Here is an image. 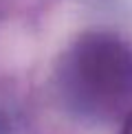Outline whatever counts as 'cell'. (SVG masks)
I'll return each mask as SVG.
<instances>
[{"label": "cell", "mask_w": 132, "mask_h": 134, "mask_svg": "<svg viewBox=\"0 0 132 134\" xmlns=\"http://www.w3.org/2000/svg\"><path fill=\"white\" fill-rule=\"evenodd\" d=\"M79 88L97 101H121L132 92V55L117 44H92L77 59Z\"/></svg>", "instance_id": "obj_1"}, {"label": "cell", "mask_w": 132, "mask_h": 134, "mask_svg": "<svg viewBox=\"0 0 132 134\" xmlns=\"http://www.w3.org/2000/svg\"><path fill=\"white\" fill-rule=\"evenodd\" d=\"M121 134H132V114L125 119V123H123V130H121Z\"/></svg>", "instance_id": "obj_2"}]
</instances>
